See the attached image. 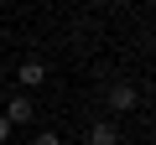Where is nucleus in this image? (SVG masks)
I'll return each mask as SVG.
<instances>
[{
  "instance_id": "1",
  "label": "nucleus",
  "mask_w": 156,
  "mask_h": 145,
  "mask_svg": "<svg viewBox=\"0 0 156 145\" xmlns=\"http://www.w3.org/2000/svg\"><path fill=\"white\" fill-rule=\"evenodd\" d=\"M104 104H109L115 114H130V109L140 104V88H130V83H109V93H104Z\"/></svg>"
},
{
  "instance_id": "5",
  "label": "nucleus",
  "mask_w": 156,
  "mask_h": 145,
  "mask_svg": "<svg viewBox=\"0 0 156 145\" xmlns=\"http://www.w3.org/2000/svg\"><path fill=\"white\" fill-rule=\"evenodd\" d=\"M11 135H16V124H11V119H5V114H0V145H5V140H11Z\"/></svg>"
},
{
  "instance_id": "6",
  "label": "nucleus",
  "mask_w": 156,
  "mask_h": 145,
  "mask_svg": "<svg viewBox=\"0 0 156 145\" xmlns=\"http://www.w3.org/2000/svg\"><path fill=\"white\" fill-rule=\"evenodd\" d=\"M31 145H62V140H57V135H52V130H42V135H37V140H31Z\"/></svg>"
},
{
  "instance_id": "2",
  "label": "nucleus",
  "mask_w": 156,
  "mask_h": 145,
  "mask_svg": "<svg viewBox=\"0 0 156 145\" xmlns=\"http://www.w3.org/2000/svg\"><path fill=\"white\" fill-rule=\"evenodd\" d=\"M5 119H11V124H31V119H37V104H31V93H16V99L5 104Z\"/></svg>"
},
{
  "instance_id": "4",
  "label": "nucleus",
  "mask_w": 156,
  "mask_h": 145,
  "mask_svg": "<svg viewBox=\"0 0 156 145\" xmlns=\"http://www.w3.org/2000/svg\"><path fill=\"white\" fill-rule=\"evenodd\" d=\"M83 140H89V145H120V130H115L109 119H94V124L83 130Z\"/></svg>"
},
{
  "instance_id": "3",
  "label": "nucleus",
  "mask_w": 156,
  "mask_h": 145,
  "mask_svg": "<svg viewBox=\"0 0 156 145\" xmlns=\"http://www.w3.org/2000/svg\"><path fill=\"white\" fill-rule=\"evenodd\" d=\"M16 78H21V88H26V93H31V88H42V78H47V62H42V57H26Z\"/></svg>"
}]
</instances>
